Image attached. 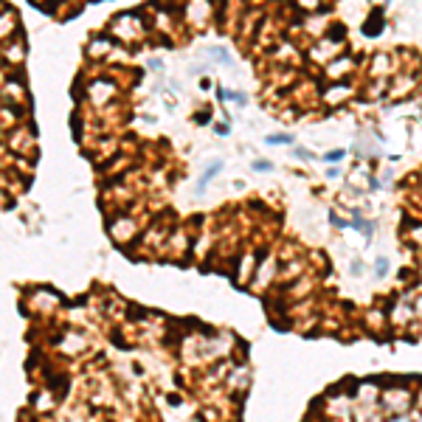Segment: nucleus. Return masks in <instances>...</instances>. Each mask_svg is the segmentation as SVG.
<instances>
[{"label": "nucleus", "instance_id": "nucleus-1", "mask_svg": "<svg viewBox=\"0 0 422 422\" xmlns=\"http://www.w3.org/2000/svg\"><path fill=\"white\" fill-rule=\"evenodd\" d=\"M113 93H115V85H113V82H107V79L90 85V99H93V101H107V96H113Z\"/></svg>", "mask_w": 422, "mask_h": 422}, {"label": "nucleus", "instance_id": "nucleus-2", "mask_svg": "<svg viewBox=\"0 0 422 422\" xmlns=\"http://www.w3.org/2000/svg\"><path fill=\"white\" fill-rule=\"evenodd\" d=\"M346 68H352V59H349V57H341L338 62L327 65V76H329V79H341V73H344Z\"/></svg>", "mask_w": 422, "mask_h": 422}, {"label": "nucleus", "instance_id": "nucleus-3", "mask_svg": "<svg viewBox=\"0 0 422 422\" xmlns=\"http://www.w3.org/2000/svg\"><path fill=\"white\" fill-rule=\"evenodd\" d=\"M346 96H349V87L341 85V87H335V90L324 93V99H327V101H341V99H346Z\"/></svg>", "mask_w": 422, "mask_h": 422}, {"label": "nucleus", "instance_id": "nucleus-4", "mask_svg": "<svg viewBox=\"0 0 422 422\" xmlns=\"http://www.w3.org/2000/svg\"><path fill=\"white\" fill-rule=\"evenodd\" d=\"M267 144H293V135H267Z\"/></svg>", "mask_w": 422, "mask_h": 422}, {"label": "nucleus", "instance_id": "nucleus-5", "mask_svg": "<svg viewBox=\"0 0 422 422\" xmlns=\"http://www.w3.org/2000/svg\"><path fill=\"white\" fill-rule=\"evenodd\" d=\"M253 169H256V172H270L273 164L270 161H253Z\"/></svg>", "mask_w": 422, "mask_h": 422}, {"label": "nucleus", "instance_id": "nucleus-6", "mask_svg": "<svg viewBox=\"0 0 422 422\" xmlns=\"http://www.w3.org/2000/svg\"><path fill=\"white\" fill-rule=\"evenodd\" d=\"M296 155L304 158V161H310V158H313V152H307V150H296Z\"/></svg>", "mask_w": 422, "mask_h": 422}]
</instances>
